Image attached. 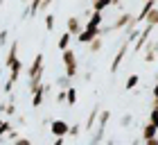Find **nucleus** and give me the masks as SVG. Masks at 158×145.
<instances>
[{"mask_svg": "<svg viewBox=\"0 0 158 145\" xmlns=\"http://www.w3.org/2000/svg\"><path fill=\"white\" fill-rule=\"evenodd\" d=\"M2 5H5V0H0V9H2Z\"/></svg>", "mask_w": 158, "mask_h": 145, "instance_id": "obj_39", "label": "nucleus"}, {"mask_svg": "<svg viewBox=\"0 0 158 145\" xmlns=\"http://www.w3.org/2000/svg\"><path fill=\"white\" fill-rule=\"evenodd\" d=\"M61 61H63V68H66V72H63V75L70 77V79H75V77L79 75V61H77L75 50H73V48L63 50V52H61Z\"/></svg>", "mask_w": 158, "mask_h": 145, "instance_id": "obj_2", "label": "nucleus"}, {"mask_svg": "<svg viewBox=\"0 0 158 145\" xmlns=\"http://www.w3.org/2000/svg\"><path fill=\"white\" fill-rule=\"evenodd\" d=\"M2 113L7 116V118H11V116H16V102H14V98H9V102L5 104V109H2Z\"/></svg>", "mask_w": 158, "mask_h": 145, "instance_id": "obj_23", "label": "nucleus"}, {"mask_svg": "<svg viewBox=\"0 0 158 145\" xmlns=\"http://www.w3.org/2000/svg\"><path fill=\"white\" fill-rule=\"evenodd\" d=\"M106 145H113V138H111V141H106Z\"/></svg>", "mask_w": 158, "mask_h": 145, "instance_id": "obj_38", "label": "nucleus"}, {"mask_svg": "<svg viewBox=\"0 0 158 145\" xmlns=\"http://www.w3.org/2000/svg\"><path fill=\"white\" fill-rule=\"evenodd\" d=\"M79 134H81V125H79V122H75V125H70V127H68V136L77 138Z\"/></svg>", "mask_w": 158, "mask_h": 145, "instance_id": "obj_26", "label": "nucleus"}, {"mask_svg": "<svg viewBox=\"0 0 158 145\" xmlns=\"http://www.w3.org/2000/svg\"><path fill=\"white\" fill-rule=\"evenodd\" d=\"M56 104H66V91H56Z\"/></svg>", "mask_w": 158, "mask_h": 145, "instance_id": "obj_32", "label": "nucleus"}, {"mask_svg": "<svg viewBox=\"0 0 158 145\" xmlns=\"http://www.w3.org/2000/svg\"><path fill=\"white\" fill-rule=\"evenodd\" d=\"M43 100H45V91H36V93H32V109H39L43 104Z\"/></svg>", "mask_w": 158, "mask_h": 145, "instance_id": "obj_22", "label": "nucleus"}, {"mask_svg": "<svg viewBox=\"0 0 158 145\" xmlns=\"http://www.w3.org/2000/svg\"><path fill=\"white\" fill-rule=\"evenodd\" d=\"M14 82H9V79H5V84H2V93H7V95H11V91H14Z\"/></svg>", "mask_w": 158, "mask_h": 145, "instance_id": "obj_30", "label": "nucleus"}, {"mask_svg": "<svg viewBox=\"0 0 158 145\" xmlns=\"http://www.w3.org/2000/svg\"><path fill=\"white\" fill-rule=\"evenodd\" d=\"M154 7H158V0H145V2H142V7H140V11L133 16V25L138 27V23H145V16L154 9Z\"/></svg>", "mask_w": 158, "mask_h": 145, "instance_id": "obj_7", "label": "nucleus"}, {"mask_svg": "<svg viewBox=\"0 0 158 145\" xmlns=\"http://www.w3.org/2000/svg\"><path fill=\"white\" fill-rule=\"evenodd\" d=\"M99 36V30H81V34L77 36V43H84V46H88L90 41H95Z\"/></svg>", "mask_w": 158, "mask_h": 145, "instance_id": "obj_13", "label": "nucleus"}, {"mask_svg": "<svg viewBox=\"0 0 158 145\" xmlns=\"http://www.w3.org/2000/svg\"><path fill=\"white\" fill-rule=\"evenodd\" d=\"M18 136H20V134H18V129H11V132H9V134H7V138H9V141L14 143V141H16V138H18Z\"/></svg>", "mask_w": 158, "mask_h": 145, "instance_id": "obj_35", "label": "nucleus"}, {"mask_svg": "<svg viewBox=\"0 0 158 145\" xmlns=\"http://www.w3.org/2000/svg\"><path fill=\"white\" fill-rule=\"evenodd\" d=\"M93 9L90 11H97V14H104L106 9H111V0H93Z\"/></svg>", "mask_w": 158, "mask_h": 145, "instance_id": "obj_15", "label": "nucleus"}, {"mask_svg": "<svg viewBox=\"0 0 158 145\" xmlns=\"http://www.w3.org/2000/svg\"><path fill=\"white\" fill-rule=\"evenodd\" d=\"M86 2H93V0H86Z\"/></svg>", "mask_w": 158, "mask_h": 145, "instance_id": "obj_41", "label": "nucleus"}, {"mask_svg": "<svg viewBox=\"0 0 158 145\" xmlns=\"http://www.w3.org/2000/svg\"><path fill=\"white\" fill-rule=\"evenodd\" d=\"M7 41H9V30H0V48H5Z\"/></svg>", "mask_w": 158, "mask_h": 145, "instance_id": "obj_28", "label": "nucleus"}, {"mask_svg": "<svg viewBox=\"0 0 158 145\" xmlns=\"http://www.w3.org/2000/svg\"><path fill=\"white\" fill-rule=\"evenodd\" d=\"M152 32H154V27L152 25H142L140 27V36L135 39V43H133V55H140L142 50H145V46L149 43V39H152Z\"/></svg>", "mask_w": 158, "mask_h": 145, "instance_id": "obj_4", "label": "nucleus"}, {"mask_svg": "<svg viewBox=\"0 0 158 145\" xmlns=\"http://www.w3.org/2000/svg\"><path fill=\"white\" fill-rule=\"evenodd\" d=\"M131 122H133L131 113H124V116H122V118H120V127H129V125H131Z\"/></svg>", "mask_w": 158, "mask_h": 145, "instance_id": "obj_29", "label": "nucleus"}, {"mask_svg": "<svg viewBox=\"0 0 158 145\" xmlns=\"http://www.w3.org/2000/svg\"><path fill=\"white\" fill-rule=\"evenodd\" d=\"M41 2H43V0H30V5H27V16H30V18H34V16H39Z\"/></svg>", "mask_w": 158, "mask_h": 145, "instance_id": "obj_19", "label": "nucleus"}, {"mask_svg": "<svg viewBox=\"0 0 158 145\" xmlns=\"http://www.w3.org/2000/svg\"><path fill=\"white\" fill-rule=\"evenodd\" d=\"M56 91H66V89H70L73 86V79L70 77H66V75H61V77H56Z\"/></svg>", "mask_w": 158, "mask_h": 145, "instance_id": "obj_18", "label": "nucleus"}, {"mask_svg": "<svg viewBox=\"0 0 158 145\" xmlns=\"http://www.w3.org/2000/svg\"><path fill=\"white\" fill-rule=\"evenodd\" d=\"M20 5H23V7H27V5H30V0H20Z\"/></svg>", "mask_w": 158, "mask_h": 145, "instance_id": "obj_37", "label": "nucleus"}, {"mask_svg": "<svg viewBox=\"0 0 158 145\" xmlns=\"http://www.w3.org/2000/svg\"><path fill=\"white\" fill-rule=\"evenodd\" d=\"M104 25V14H97V11H93L88 18H86V23H84V30H99V27Z\"/></svg>", "mask_w": 158, "mask_h": 145, "instance_id": "obj_10", "label": "nucleus"}, {"mask_svg": "<svg viewBox=\"0 0 158 145\" xmlns=\"http://www.w3.org/2000/svg\"><path fill=\"white\" fill-rule=\"evenodd\" d=\"M0 79H2V68H0Z\"/></svg>", "mask_w": 158, "mask_h": 145, "instance_id": "obj_40", "label": "nucleus"}, {"mask_svg": "<svg viewBox=\"0 0 158 145\" xmlns=\"http://www.w3.org/2000/svg\"><path fill=\"white\" fill-rule=\"evenodd\" d=\"M81 30H84V20L79 18V16H68V20H66V32L70 36H79Z\"/></svg>", "mask_w": 158, "mask_h": 145, "instance_id": "obj_8", "label": "nucleus"}, {"mask_svg": "<svg viewBox=\"0 0 158 145\" xmlns=\"http://www.w3.org/2000/svg\"><path fill=\"white\" fill-rule=\"evenodd\" d=\"M52 145H66V138H54Z\"/></svg>", "mask_w": 158, "mask_h": 145, "instance_id": "obj_36", "label": "nucleus"}, {"mask_svg": "<svg viewBox=\"0 0 158 145\" xmlns=\"http://www.w3.org/2000/svg\"><path fill=\"white\" fill-rule=\"evenodd\" d=\"M70 43H73V36H70L68 32H63L59 39H56V50H59V52H63V50L70 48Z\"/></svg>", "mask_w": 158, "mask_h": 145, "instance_id": "obj_14", "label": "nucleus"}, {"mask_svg": "<svg viewBox=\"0 0 158 145\" xmlns=\"http://www.w3.org/2000/svg\"><path fill=\"white\" fill-rule=\"evenodd\" d=\"M52 2H54V0H43V2H41V9H39V11H48Z\"/></svg>", "mask_w": 158, "mask_h": 145, "instance_id": "obj_34", "label": "nucleus"}, {"mask_svg": "<svg viewBox=\"0 0 158 145\" xmlns=\"http://www.w3.org/2000/svg\"><path fill=\"white\" fill-rule=\"evenodd\" d=\"M68 122L66 120H61V118H54V120H50V134L54 136V138H66L68 136Z\"/></svg>", "mask_w": 158, "mask_h": 145, "instance_id": "obj_6", "label": "nucleus"}, {"mask_svg": "<svg viewBox=\"0 0 158 145\" xmlns=\"http://www.w3.org/2000/svg\"><path fill=\"white\" fill-rule=\"evenodd\" d=\"M152 98H154V104L158 107V82L154 84V89H152Z\"/></svg>", "mask_w": 158, "mask_h": 145, "instance_id": "obj_33", "label": "nucleus"}, {"mask_svg": "<svg viewBox=\"0 0 158 145\" xmlns=\"http://www.w3.org/2000/svg\"><path fill=\"white\" fill-rule=\"evenodd\" d=\"M158 136V127L156 125H152V122H145V125H142V129H140V141L145 143V141H149V138H156Z\"/></svg>", "mask_w": 158, "mask_h": 145, "instance_id": "obj_12", "label": "nucleus"}, {"mask_svg": "<svg viewBox=\"0 0 158 145\" xmlns=\"http://www.w3.org/2000/svg\"><path fill=\"white\" fill-rule=\"evenodd\" d=\"M77 89L75 86H70V89H66V107H75L77 104Z\"/></svg>", "mask_w": 158, "mask_h": 145, "instance_id": "obj_16", "label": "nucleus"}, {"mask_svg": "<svg viewBox=\"0 0 158 145\" xmlns=\"http://www.w3.org/2000/svg\"><path fill=\"white\" fill-rule=\"evenodd\" d=\"M145 25H152V27H158V7H154L152 11L145 16Z\"/></svg>", "mask_w": 158, "mask_h": 145, "instance_id": "obj_21", "label": "nucleus"}, {"mask_svg": "<svg viewBox=\"0 0 158 145\" xmlns=\"http://www.w3.org/2000/svg\"><path fill=\"white\" fill-rule=\"evenodd\" d=\"M109 120H111V111H109V109H102V113H99V118H97V122H95V134L90 136V143H88V145H99V143L104 141Z\"/></svg>", "mask_w": 158, "mask_h": 145, "instance_id": "obj_1", "label": "nucleus"}, {"mask_svg": "<svg viewBox=\"0 0 158 145\" xmlns=\"http://www.w3.org/2000/svg\"><path fill=\"white\" fill-rule=\"evenodd\" d=\"M138 84H140V75H138V72H133V75H129V77H127V82H124V89H127V91H133Z\"/></svg>", "mask_w": 158, "mask_h": 145, "instance_id": "obj_20", "label": "nucleus"}, {"mask_svg": "<svg viewBox=\"0 0 158 145\" xmlns=\"http://www.w3.org/2000/svg\"><path fill=\"white\" fill-rule=\"evenodd\" d=\"M149 122L158 127V107H156V104H154L152 109H149Z\"/></svg>", "mask_w": 158, "mask_h": 145, "instance_id": "obj_27", "label": "nucleus"}, {"mask_svg": "<svg viewBox=\"0 0 158 145\" xmlns=\"http://www.w3.org/2000/svg\"><path fill=\"white\" fill-rule=\"evenodd\" d=\"M43 72H45V55L39 52V55H34L25 75H27V79H34V77H43Z\"/></svg>", "mask_w": 158, "mask_h": 145, "instance_id": "obj_3", "label": "nucleus"}, {"mask_svg": "<svg viewBox=\"0 0 158 145\" xmlns=\"http://www.w3.org/2000/svg\"><path fill=\"white\" fill-rule=\"evenodd\" d=\"M11 145H32V141H30V138H27V136H18V138H16V141H14Z\"/></svg>", "mask_w": 158, "mask_h": 145, "instance_id": "obj_31", "label": "nucleus"}, {"mask_svg": "<svg viewBox=\"0 0 158 145\" xmlns=\"http://www.w3.org/2000/svg\"><path fill=\"white\" fill-rule=\"evenodd\" d=\"M99 113H102V104H95V107L90 109V113H88V118H86V122L81 125L84 132H93V129H95V122H97V118H99Z\"/></svg>", "mask_w": 158, "mask_h": 145, "instance_id": "obj_9", "label": "nucleus"}, {"mask_svg": "<svg viewBox=\"0 0 158 145\" xmlns=\"http://www.w3.org/2000/svg\"><path fill=\"white\" fill-rule=\"evenodd\" d=\"M156 82H158V75H156Z\"/></svg>", "mask_w": 158, "mask_h": 145, "instance_id": "obj_42", "label": "nucleus"}, {"mask_svg": "<svg viewBox=\"0 0 158 145\" xmlns=\"http://www.w3.org/2000/svg\"><path fill=\"white\" fill-rule=\"evenodd\" d=\"M11 129H14V127H11V122L7 120V118H5L2 122H0V138H5V136H7V134L11 132Z\"/></svg>", "mask_w": 158, "mask_h": 145, "instance_id": "obj_25", "label": "nucleus"}, {"mask_svg": "<svg viewBox=\"0 0 158 145\" xmlns=\"http://www.w3.org/2000/svg\"><path fill=\"white\" fill-rule=\"evenodd\" d=\"M102 48H104V39H102V36H97L95 41H90V43H88V55H97Z\"/></svg>", "mask_w": 158, "mask_h": 145, "instance_id": "obj_17", "label": "nucleus"}, {"mask_svg": "<svg viewBox=\"0 0 158 145\" xmlns=\"http://www.w3.org/2000/svg\"><path fill=\"white\" fill-rule=\"evenodd\" d=\"M18 46H20V41H18V39H14V41L9 43V52H7V57H5V64H2L5 68H9L11 64L18 59Z\"/></svg>", "mask_w": 158, "mask_h": 145, "instance_id": "obj_11", "label": "nucleus"}, {"mask_svg": "<svg viewBox=\"0 0 158 145\" xmlns=\"http://www.w3.org/2000/svg\"><path fill=\"white\" fill-rule=\"evenodd\" d=\"M54 14H45V16H43V23H45V30L48 32H54Z\"/></svg>", "mask_w": 158, "mask_h": 145, "instance_id": "obj_24", "label": "nucleus"}, {"mask_svg": "<svg viewBox=\"0 0 158 145\" xmlns=\"http://www.w3.org/2000/svg\"><path fill=\"white\" fill-rule=\"evenodd\" d=\"M127 50H129V43H127V41H122V43H120V48H118V52L113 55V61H111V75H115V72L120 70L122 61L127 59Z\"/></svg>", "mask_w": 158, "mask_h": 145, "instance_id": "obj_5", "label": "nucleus"}]
</instances>
